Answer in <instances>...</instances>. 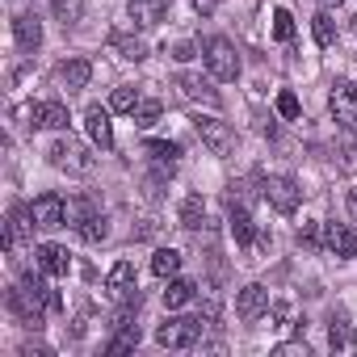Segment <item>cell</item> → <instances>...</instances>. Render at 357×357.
<instances>
[{
  "mask_svg": "<svg viewBox=\"0 0 357 357\" xmlns=\"http://www.w3.org/2000/svg\"><path fill=\"white\" fill-rule=\"evenodd\" d=\"M26 118H30V126H47V130H68V122H72L63 101H38L26 109Z\"/></svg>",
  "mask_w": 357,
  "mask_h": 357,
  "instance_id": "ba28073f",
  "label": "cell"
},
{
  "mask_svg": "<svg viewBox=\"0 0 357 357\" xmlns=\"http://www.w3.org/2000/svg\"><path fill=\"white\" fill-rule=\"evenodd\" d=\"M319 5H324V9H336V5H344V0H319Z\"/></svg>",
  "mask_w": 357,
  "mask_h": 357,
  "instance_id": "ab89813d",
  "label": "cell"
},
{
  "mask_svg": "<svg viewBox=\"0 0 357 357\" xmlns=\"http://www.w3.org/2000/svg\"><path fill=\"white\" fill-rule=\"evenodd\" d=\"M176 269H181V252H176V248H160L151 257V273L155 278H176Z\"/></svg>",
  "mask_w": 357,
  "mask_h": 357,
  "instance_id": "484cf974",
  "label": "cell"
},
{
  "mask_svg": "<svg viewBox=\"0 0 357 357\" xmlns=\"http://www.w3.org/2000/svg\"><path fill=\"white\" fill-rule=\"evenodd\" d=\"M324 248H328L332 257H340V261L357 257V236H353V227H349V223H324Z\"/></svg>",
  "mask_w": 357,
  "mask_h": 357,
  "instance_id": "30bf717a",
  "label": "cell"
},
{
  "mask_svg": "<svg viewBox=\"0 0 357 357\" xmlns=\"http://www.w3.org/2000/svg\"><path fill=\"white\" fill-rule=\"evenodd\" d=\"M273 353H278V357H307V340H286V344H278Z\"/></svg>",
  "mask_w": 357,
  "mask_h": 357,
  "instance_id": "d590c367",
  "label": "cell"
},
{
  "mask_svg": "<svg viewBox=\"0 0 357 357\" xmlns=\"http://www.w3.org/2000/svg\"><path fill=\"white\" fill-rule=\"evenodd\" d=\"M202 59H206V72L215 76V80H236L240 76V55H236V47L227 43V38H206L202 43Z\"/></svg>",
  "mask_w": 357,
  "mask_h": 357,
  "instance_id": "7a4b0ae2",
  "label": "cell"
},
{
  "mask_svg": "<svg viewBox=\"0 0 357 357\" xmlns=\"http://www.w3.org/2000/svg\"><path fill=\"white\" fill-rule=\"evenodd\" d=\"M76 231H80V240H84V244H101V240L109 236V223H105V215L97 211V215H89Z\"/></svg>",
  "mask_w": 357,
  "mask_h": 357,
  "instance_id": "f1b7e54d",
  "label": "cell"
},
{
  "mask_svg": "<svg viewBox=\"0 0 357 357\" xmlns=\"http://www.w3.org/2000/svg\"><path fill=\"white\" fill-rule=\"evenodd\" d=\"M311 34H315V43H319V47H332V43H336V22H332V13H328V9H319V13L311 17Z\"/></svg>",
  "mask_w": 357,
  "mask_h": 357,
  "instance_id": "83f0119b",
  "label": "cell"
},
{
  "mask_svg": "<svg viewBox=\"0 0 357 357\" xmlns=\"http://www.w3.org/2000/svg\"><path fill=\"white\" fill-rule=\"evenodd\" d=\"M273 38H278V43H290V38H294V17H290V9H278V13H273Z\"/></svg>",
  "mask_w": 357,
  "mask_h": 357,
  "instance_id": "d6a6232c",
  "label": "cell"
},
{
  "mask_svg": "<svg viewBox=\"0 0 357 357\" xmlns=\"http://www.w3.org/2000/svg\"><path fill=\"white\" fill-rule=\"evenodd\" d=\"M126 13H130L135 26L151 30V26H160L168 17V0H126Z\"/></svg>",
  "mask_w": 357,
  "mask_h": 357,
  "instance_id": "7c38bea8",
  "label": "cell"
},
{
  "mask_svg": "<svg viewBox=\"0 0 357 357\" xmlns=\"http://www.w3.org/2000/svg\"><path fill=\"white\" fill-rule=\"evenodd\" d=\"M194 55H198V51H194V43H176V47H172V59H181V63H185V59H194Z\"/></svg>",
  "mask_w": 357,
  "mask_h": 357,
  "instance_id": "8d00e7d4",
  "label": "cell"
},
{
  "mask_svg": "<svg viewBox=\"0 0 357 357\" xmlns=\"http://www.w3.org/2000/svg\"><path fill=\"white\" fill-rule=\"evenodd\" d=\"M34 257H38V269L51 273V278H68V273H72V257H68V248H59V244H38Z\"/></svg>",
  "mask_w": 357,
  "mask_h": 357,
  "instance_id": "5bb4252c",
  "label": "cell"
},
{
  "mask_svg": "<svg viewBox=\"0 0 357 357\" xmlns=\"http://www.w3.org/2000/svg\"><path fill=\"white\" fill-rule=\"evenodd\" d=\"M202 223H206V202H202V194H190L181 202V227L185 231H198Z\"/></svg>",
  "mask_w": 357,
  "mask_h": 357,
  "instance_id": "cb8c5ba5",
  "label": "cell"
},
{
  "mask_svg": "<svg viewBox=\"0 0 357 357\" xmlns=\"http://www.w3.org/2000/svg\"><path fill=\"white\" fill-rule=\"evenodd\" d=\"M89 215H97L93 198H84V194H80V198H72V202H68V223H76V227H80Z\"/></svg>",
  "mask_w": 357,
  "mask_h": 357,
  "instance_id": "1f68e13d",
  "label": "cell"
},
{
  "mask_svg": "<svg viewBox=\"0 0 357 357\" xmlns=\"http://www.w3.org/2000/svg\"><path fill=\"white\" fill-rule=\"evenodd\" d=\"M227 223H231V236H236V244L240 248H252L257 244V227H252V215L231 198V206H227Z\"/></svg>",
  "mask_w": 357,
  "mask_h": 357,
  "instance_id": "e0dca14e",
  "label": "cell"
},
{
  "mask_svg": "<svg viewBox=\"0 0 357 357\" xmlns=\"http://www.w3.org/2000/svg\"><path fill=\"white\" fill-rule=\"evenodd\" d=\"M84 126H89V139H93L101 151H109V147H114V122H109V109L89 105V109H84Z\"/></svg>",
  "mask_w": 357,
  "mask_h": 357,
  "instance_id": "8fae6325",
  "label": "cell"
},
{
  "mask_svg": "<svg viewBox=\"0 0 357 357\" xmlns=\"http://www.w3.org/2000/svg\"><path fill=\"white\" fill-rule=\"evenodd\" d=\"M30 215H34V223H38L43 231H55V227L68 223V202H63L59 194H38V198L30 202Z\"/></svg>",
  "mask_w": 357,
  "mask_h": 357,
  "instance_id": "8992f818",
  "label": "cell"
},
{
  "mask_svg": "<svg viewBox=\"0 0 357 357\" xmlns=\"http://www.w3.org/2000/svg\"><path fill=\"white\" fill-rule=\"evenodd\" d=\"M155 122H160V101H139L135 105V126L139 130H151Z\"/></svg>",
  "mask_w": 357,
  "mask_h": 357,
  "instance_id": "4dcf8cb0",
  "label": "cell"
},
{
  "mask_svg": "<svg viewBox=\"0 0 357 357\" xmlns=\"http://www.w3.org/2000/svg\"><path fill=\"white\" fill-rule=\"evenodd\" d=\"M261 194L278 215H294L298 202H303V190L290 181V176H261Z\"/></svg>",
  "mask_w": 357,
  "mask_h": 357,
  "instance_id": "277c9868",
  "label": "cell"
},
{
  "mask_svg": "<svg viewBox=\"0 0 357 357\" xmlns=\"http://www.w3.org/2000/svg\"><path fill=\"white\" fill-rule=\"evenodd\" d=\"M143 97H139V89L135 84H118L114 89V97H109V109H118V114H135V105H139Z\"/></svg>",
  "mask_w": 357,
  "mask_h": 357,
  "instance_id": "f546056e",
  "label": "cell"
},
{
  "mask_svg": "<svg viewBox=\"0 0 357 357\" xmlns=\"http://www.w3.org/2000/svg\"><path fill=\"white\" fill-rule=\"evenodd\" d=\"M265 311H269V290H265L261 282H252V286H244V290L236 294V315H240L244 324L261 319Z\"/></svg>",
  "mask_w": 357,
  "mask_h": 357,
  "instance_id": "9c48e42d",
  "label": "cell"
},
{
  "mask_svg": "<svg viewBox=\"0 0 357 357\" xmlns=\"http://www.w3.org/2000/svg\"><path fill=\"white\" fill-rule=\"evenodd\" d=\"M89 80H93V63H89V59H80V55H76V59H68V63H59V84H63L68 93H76V89H84Z\"/></svg>",
  "mask_w": 357,
  "mask_h": 357,
  "instance_id": "ac0fdd59",
  "label": "cell"
},
{
  "mask_svg": "<svg viewBox=\"0 0 357 357\" xmlns=\"http://www.w3.org/2000/svg\"><path fill=\"white\" fill-rule=\"evenodd\" d=\"M194 126H198L202 143H206L215 155H231V147H236V135H231V126H227V122H219V118H198Z\"/></svg>",
  "mask_w": 357,
  "mask_h": 357,
  "instance_id": "52a82bcc",
  "label": "cell"
},
{
  "mask_svg": "<svg viewBox=\"0 0 357 357\" xmlns=\"http://www.w3.org/2000/svg\"><path fill=\"white\" fill-rule=\"evenodd\" d=\"M349 211H353V219H357V194H353V198H349Z\"/></svg>",
  "mask_w": 357,
  "mask_h": 357,
  "instance_id": "60d3db41",
  "label": "cell"
},
{
  "mask_svg": "<svg viewBox=\"0 0 357 357\" xmlns=\"http://www.w3.org/2000/svg\"><path fill=\"white\" fill-rule=\"evenodd\" d=\"M328 109L340 126H353L357 122V84L353 80H336L328 89Z\"/></svg>",
  "mask_w": 357,
  "mask_h": 357,
  "instance_id": "5b68a950",
  "label": "cell"
},
{
  "mask_svg": "<svg viewBox=\"0 0 357 357\" xmlns=\"http://www.w3.org/2000/svg\"><path fill=\"white\" fill-rule=\"evenodd\" d=\"M13 38H17V47H22L26 55H34V51L43 47V22H38L34 13H17V17H13Z\"/></svg>",
  "mask_w": 357,
  "mask_h": 357,
  "instance_id": "4fadbf2b",
  "label": "cell"
},
{
  "mask_svg": "<svg viewBox=\"0 0 357 357\" xmlns=\"http://www.w3.org/2000/svg\"><path fill=\"white\" fill-rule=\"evenodd\" d=\"M51 13H55L59 26L68 30V26H76V22L84 17V0H51Z\"/></svg>",
  "mask_w": 357,
  "mask_h": 357,
  "instance_id": "4316f807",
  "label": "cell"
},
{
  "mask_svg": "<svg viewBox=\"0 0 357 357\" xmlns=\"http://www.w3.org/2000/svg\"><path fill=\"white\" fill-rule=\"evenodd\" d=\"M139 340H143L139 324H122V328H114V340L105 344V353H130V349H139Z\"/></svg>",
  "mask_w": 357,
  "mask_h": 357,
  "instance_id": "d4e9b609",
  "label": "cell"
},
{
  "mask_svg": "<svg viewBox=\"0 0 357 357\" xmlns=\"http://www.w3.org/2000/svg\"><path fill=\"white\" fill-rule=\"evenodd\" d=\"M105 290L118 294V298L130 294V290H135V265H130V261H118V265L109 269V278H105Z\"/></svg>",
  "mask_w": 357,
  "mask_h": 357,
  "instance_id": "603a6c76",
  "label": "cell"
},
{
  "mask_svg": "<svg viewBox=\"0 0 357 357\" xmlns=\"http://www.w3.org/2000/svg\"><path fill=\"white\" fill-rule=\"evenodd\" d=\"M164 172H172L176 168V160H181V143H168V139H147V147H143Z\"/></svg>",
  "mask_w": 357,
  "mask_h": 357,
  "instance_id": "ffe728a7",
  "label": "cell"
},
{
  "mask_svg": "<svg viewBox=\"0 0 357 357\" xmlns=\"http://www.w3.org/2000/svg\"><path fill=\"white\" fill-rule=\"evenodd\" d=\"M328 344L336 349V353H357V336L349 332V324H344V315L336 311L332 315V324H328Z\"/></svg>",
  "mask_w": 357,
  "mask_h": 357,
  "instance_id": "44dd1931",
  "label": "cell"
},
{
  "mask_svg": "<svg viewBox=\"0 0 357 357\" xmlns=\"http://www.w3.org/2000/svg\"><path fill=\"white\" fill-rule=\"evenodd\" d=\"M109 47H114L122 59H135V63H139V59H147V43H143V38H135V34L114 30V34H109Z\"/></svg>",
  "mask_w": 357,
  "mask_h": 357,
  "instance_id": "7402d4cb",
  "label": "cell"
},
{
  "mask_svg": "<svg viewBox=\"0 0 357 357\" xmlns=\"http://www.w3.org/2000/svg\"><path fill=\"white\" fill-rule=\"evenodd\" d=\"M47 155H51V164H55V168H63V172H72V176L93 172V155H89V147H84L80 139H72V135L55 139V143L47 147Z\"/></svg>",
  "mask_w": 357,
  "mask_h": 357,
  "instance_id": "6da1fadb",
  "label": "cell"
},
{
  "mask_svg": "<svg viewBox=\"0 0 357 357\" xmlns=\"http://www.w3.org/2000/svg\"><path fill=\"white\" fill-rule=\"evenodd\" d=\"M155 340L164 349H194L202 340V319H190V315H176V319H164L155 328Z\"/></svg>",
  "mask_w": 357,
  "mask_h": 357,
  "instance_id": "3957f363",
  "label": "cell"
},
{
  "mask_svg": "<svg viewBox=\"0 0 357 357\" xmlns=\"http://www.w3.org/2000/svg\"><path fill=\"white\" fill-rule=\"evenodd\" d=\"M194 9H198V13H202V17H211V13H215V9H219V0H194Z\"/></svg>",
  "mask_w": 357,
  "mask_h": 357,
  "instance_id": "74e56055",
  "label": "cell"
},
{
  "mask_svg": "<svg viewBox=\"0 0 357 357\" xmlns=\"http://www.w3.org/2000/svg\"><path fill=\"white\" fill-rule=\"evenodd\" d=\"M324 244V227L319 223H303L298 227V248H319Z\"/></svg>",
  "mask_w": 357,
  "mask_h": 357,
  "instance_id": "836d02e7",
  "label": "cell"
},
{
  "mask_svg": "<svg viewBox=\"0 0 357 357\" xmlns=\"http://www.w3.org/2000/svg\"><path fill=\"white\" fill-rule=\"evenodd\" d=\"M34 215H30V206H17L13 215H9V227H5V252H13L22 240H30L34 236Z\"/></svg>",
  "mask_w": 357,
  "mask_h": 357,
  "instance_id": "2e32d148",
  "label": "cell"
},
{
  "mask_svg": "<svg viewBox=\"0 0 357 357\" xmlns=\"http://www.w3.org/2000/svg\"><path fill=\"white\" fill-rule=\"evenodd\" d=\"M194 294H198V286H194L190 278H168V290H164V307H168V311H181L185 303H194Z\"/></svg>",
  "mask_w": 357,
  "mask_h": 357,
  "instance_id": "d6986e66",
  "label": "cell"
},
{
  "mask_svg": "<svg viewBox=\"0 0 357 357\" xmlns=\"http://www.w3.org/2000/svg\"><path fill=\"white\" fill-rule=\"evenodd\" d=\"M22 353H26V357H51V349H47V344H26Z\"/></svg>",
  "mask_w": 357,
  "mask_h": 357,
  "instance_id": "f35d334b",
  "label": "cell"
},
{
  "mask_svg": "<svg viewBox=\"0 0 357 357\" xmlns=\"http://www.w3.org/2000/svg\"><path fill=\"white\" fill-rule=\"evenodd\" d=\"M278 114H282V118H298V114H303L298 97H294V93H278Z\"/></svg>",
  "mask_w": 357,
  "mask_h": 357,
  "instance_id": "e575fe53",
  "label": "cell"
},
{
  "mask_svg": "<svg viewBox=\"0 0 357 357\" xmlns=\"http://www.w3.org/2000/svg\"><path fill=\"white\" fill-rule=\"evenodd\" d=\"M176 89H181L190 101H202V105H219V89L211 84V80H202V76H194V72H181V76H176Z\"/></svg>",
  "mask_w": 357,
  "mask_h": 357,
  "instance_id": "9a60e30c",
  "label": "cell"
}]
</instances>
